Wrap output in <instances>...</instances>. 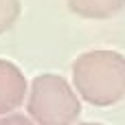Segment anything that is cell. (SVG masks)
Segmentation results:
<instances>
[{"label":"cell","instance_id":"cell-1","mask_svg":"<svg viewBox=\"0 0 125 125\" xmlns=\"http://www.w3.org/2000/svg\"><path fill=\"white\" fill-rule=\"evenodd\" d=\"M73 88L94 108L116 105L125 99V55L110 48L79 55L73 64Z\"/></svg>","mask_w":125,"mask_h":125},{"label":"cell","instance_id":"cell-2","mask_svg":"<svg viewBox=\"0 0 125 125\" xmlns=\"http://www.w3.org/2000/svg\"><path fill=\"white\" fill-rule=\"evenodd\" d=\"M26 112L35 125H73L81 114V101L62 75L46 73L31 81Z\"/></svg>","mask_w":125,"mask_h":125},{"label":"cell","instance_id":"cell-3","mask_svg":"<svg viewBox=\"0 0 125 125\" xmlns=\"http://www.w3.org/2000/svg\"><path fill=\"white\" fill-rule=\"evenodd\" d=\"M26 94L29 83L22 70L9 59H0V116L13 114L24 103Z\"/></svg>","mask_w":125,"mask_h":125},{"label":"cell","instance_id":"cell-5","mask_svg":"<svg viewBox=\"0 0 125 125\" xmlns=\"http://www.w3.org/2000/svg\"><path fill=\"white\" fill-rule=\"evenodd\" d=\"M20 18V0H0V35L7 33Z\"/></svg>","mask_w":125,"mask_h":125},{"label":"cell","instance_id":"cell-4","mask_svg":"<svg viewBox=\"0 0 125 125\" xmlns=\"http://www.w3.org/2000/svg\"><path fill=\"white\" fill-rule=\"evenodd\" d=\"M68 9L86 20H108L125 9V0H66Z\"/></svg>","mask_w":125,"mask_h":125},{"label":"cell","instance_id":"cell-6","mask_svg":"<svg viewBox=\"0 0 125 125\" xmlns=\"http://www.w3.org/2000/svg\"><path fill=\"white\" fill-rule=\"evenodd\" d=\"M0 125H35L29 116H24V114H18V112H13V114H7V116H0Z\"/></svg>","mask_w":125,"mask_h":125},{"label":"cell","instance_id":"cell-7","mask_svg":"<svg viewBox=\"0 0 125 125\" xmlns=\"http://www.w3.org/2000/svg\"><path fill=\"white\" fill-rule=\"evenodd\" d=\"M79 125H101V123H79Z\"/></svg>","mask_w":125,"mask_h":125}]
</instances>
